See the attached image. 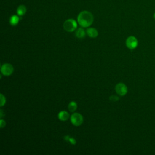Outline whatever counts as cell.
I'll return each mask as SVG.
<instances>
[{
	"instance_id": "1",
	"label": "cell",
	"mask_w": 155,
	"mask_h": 155,
	"mask_svg": "<svg viewBox=\"0 0 155 155\" xmlns=\"http://www.w3.org/2000/svg\"><path fill=\"white\" fill-rule=\"evenodd\" d=\"M93 14L87 10L81 12L78 16V23L82 27H90L93 24Z\"/></svg>"
},
{
	"instance_id": "2",
	"label": "cell",
	"mask_w": 155,
	"mask_h": 155,
	"mask_svg": "<svg viewBox=\"0 0 155 155\" xmlns=\"http://www.w3.org/2000/svg\"><path fill=\"white\" fill-rule=\"evenodd\" d=\"M63 27L65 31L68 32H72L76 29L77 22L73 19L67 20L63 24Z\"/></svg>"
},
{
	"instance_id": "3",
	"label": "cell",
	"mask_w": 155,
	"mask_h": 155,
	"mask_svg": "<svg viewBox=\"0 0 155 155\" xmlns=\"http://www.w3.org/2000/svg\"><path fill=\"white\" fill-rule=\"evenodd\" d=\"M72 124L75 126H80L83 123V117L78 113H75L70 118Z\"/></svg>"
},
{
	"instance_id": "4",
	"label": "cell",
	"mask_w": 155,
	"mask_h": 155,
	"mask_svg": "<svg viewBox=\"0 0 155 155\" xmlns=\"http://www.w3.org/2000/svg\"><path fill=\"white\" fill-rule=\"evenodd\" d=\"M138 40L133 36H129L126 40V46L130 50H133L136 49L138 46Z\"/></svg>"
},
{
	"instance_id": "5",
	"label": "cell",
	"mask_w": 155,
	"mask_h": 155,
	"mask_svg": "<svg viewBox=\"0 0 155 155\" xmlns=\"http://www.w3.org/2000/svg\"><path fill=\"white\" fill-rule=\"evenodd\" d=\"M13 67L8 63L4 64L1 68V72L4 76H10L13 72Z\"/></svg>"
},
{
	"instance_id": "6",
	"label": "cell",
	"mask_w": 155,
	"mask_h": 155,
	"mask_svg": "<svg viewBox=\"0 0 155 155\" xmlns=\"http://www.w3.org/2000/svg\"><path fill=\"white\" fill-rule=\"evenodd\" d=\"M116 92L120 96H124L127 93V87L123 83H119L115 87Z\"/></svg>"
},
{
	"instance_id": "7",
	"label": "cell",
	"mask_w": 155,
	"mask_h": 155,
	"mask_svg": "<svg viewBox=\"0 0 155 155\" xmlns=\"http://www.w3.org/2000/svg\"><path fill=\"white\" fill-rule=\"evenodd\" d=\"M86 33L89 37L92 38H96L98 36V32L95 28H88L86 30Z\"/></svg>"
},
{
	"instance_id": "8",
	"label": "cell",
	"mask_w": 155,
	"mask_h": 155,
	"mask_svg": "<svg viewBox=\"0 0 155 155\" xmlns=\"http://www.w3.org/2000/svg\"><path fill=\"white\" fill-rule=\"evenodd\" d=\"M58 118L62 121H66L69 118V114L66 111H61L58 114Z\"/></svg>"
},
{
	"instance_id": "9",
	"label": "cell",
	"mask_w": 155,
	"mask_h": 155,
	"mask_svg": "<svg viewBox=\"0 0 155 155\" xmlns=\"http://www.w3.org/2000/svg\"><path fill=\"white\" fill-rule=\"evenodd\" d=\"M17 12L18 16L22 17L24 15L25 13L27 12V8L24 5H21L18 7Z\"/></svg>"
},
{
	"instance_id": "10",
	"label": "cell",
	"mask_w": 155,
	"mask_h": 155,
	"mask_svg": "<svg viewBox=\"0 0 155 155\" xmlns=\"http://www.w3.org/2000/svg\"><path fill=\"white\" fill-rule=\"evenodd\" d=\"M75 35L77 38L79 39H82L86 36V32L82 29V28H78L76 31Z\"/></svg>"
},
{
	"instance_id": "11",
	"label": "cell",
	"mask_w": 155,
	"mask_h": 155,
	"mask_svg": "<svg viewBox=\"0 0 155 155\" xmlns=\"http://www.w3.org/2000/svg\"><path fill=\"white\" fill-rule=\"evenodd\" d=\"M20 21V18L17 15H12L10 18V24L13 25L15 26L17 25Z\"/></svg>"
},
{
	"instance_id": "12",
	"label": "cell",
	"mask_w": 155,
	"mask_h": 155,
	"mask_svg": "<svg viewBox=\"0 0 155 155\" xmlns=\"http://www.w3.org/2000/svg\"><path fill=\"white\" fill-rule=\"evenodd\" d=\"M78 107V105L76 102L72 101L70 102L68 106V109L70 112H74L76 110Z\"/></svg>"
},
{
	"instance_id": "13",
	"label": "cell",
	"mask_w": 155,
	"mask_h": 155,
	"mask_svg": "<svg viewBox=\"0 0 155 155\" xmlns=\"http://www.w3.org/2000/svg\"><path fill=\"white\" fill-rule=\"evenodd\" d=\"M64 139L66 140L67 142H69L70 144H71L73 146H74V145H75L76 144V141L75 139H74L73 138H70L68 135L64 136Z\"/></svg>"
},
{
	"instance_id": "14",
	"label": "cell",
	"mask_w": 155,
	"mask_h": 155,
	"mask_svg": "<svg viewBox=\"0 0 155 155\" xmlns=\"http://www.w3.org/2000/svg\"><path fill=\"white\" fill-rule=\"evenodd\" d=\"M0 100H1V102H0V106L3 107L6 103V99L5 96L3 94L0 95Z\"/></svg>"
},
{
	"instance_id": "15",
	"label": "cell",
	"mask_w": 155,
	"mask_h": 155,
	"mask_svg": "<svg viewBox=\"0 0 155 155\" xmlns=\"http://www.w3.org/2000/svg\"><path fill=\"white\" fill-rule=\"evenodd\" d=\"M109 99L111 101H113V102H116L118 101L119 100V98L116 95H112V96H110Z\"/></svg>"
},
{
	"instance_id": "16",
	"label": "cell",
	"mask_w": 155,
	"mask_h": 155,
	"mask_svg": "<svg viewBox=\"0 0 155 155\" xmlns=\"http://www.w3.org/2000/svg\"><path fill=\"white\" fill-rule=\"evenodd\" d=\"M6 122L4 120H3V119H1V120H0V127H1V129L4 128V127L6 126Z\"/></svg>"
},
{
	"instance_id": "17",
	"label": "cell",
	"mask_w": 155,
	"mask_h": 155,
	"mask_svg": "<svg viewBox=\"0 0 155 155\" xmlns=\"http://www.w3.org/2000/svg\"><path fill=\"white\" fill-rule=\"evenodd\" d=\"M4 116V114H3V110L1 109V110H0V118H1V119H3V118Z\"/></svg>"
},
{
	"instance_id": "18",
	"label": "cell",
	"mask_w": 155,
	"mask_h": 155,
	"mask_svg": "<svg viewBox=\"0 0 155 155\" xmlns=\"http://www.w3.org/2000/svg\"><path fill=\"white\" fill-rule=\"evenodd\" d=\"M153 17H154V20H155V13H154V15H153Z\"/></svg>"
}]
</instances>
